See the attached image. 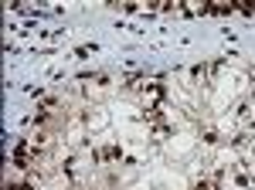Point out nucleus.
Instances as JSON below:
<instances>
[{
	"label": "nucleus",
	"mask_w": 255,
	"mask_h": 190,
	"mask_svg": "<svg viewBox=\"0 0 255 190\" xmlns=\"http://www.w3.org/2000/svg\"><path fill=\"white\" fill-rule=\"evenodd\" d=\"M204 143H208V146H215V143H218V133H215V129H204Z\"/></svg>",
	"instance_id": "nucleus-4"
},
{
	"label": "nucleus",
	"mask_w": 255,
	"mask_h": 190,
	"mask_svg": "<svg viewBox=\"0 0 255 190\" xmlns=\"http://www.w3.org/2000/svg\"><path fill=\"white\" fill-rule=\"evenodd\" d=\"M119 156H123V150H119V146H102V150L92 153V160H96V163H116Z\"/></svg>",
	"instance_id": "nucleus-2"
},
{
	"label": "nucleus",
	"mask_w": 255,
	"mask_h": 190,
	"mask_svg": "<svg viewBox=\"0 0 255 190\" xmlns=\"http://www.w3.org/2000/svg\"><path fill=\"white\" fill-rule=\"evenodd\" d=\"M3 190H34V187H31V184H10V180H7Z\"/></svg>",
	"instance_id": "nucleus-3"
},
{
	"label": "nucleus",
	"mask_w": 255,
	"mask_h": 190,
	"mask_svg": "<svg viewBox=\"0 0 255 190\" xmlns=\"http://www.w3.org/2000/svg\"><path fill=\"white\" fill-rule=\"evenodd\" d=\"M160 98H163V85L160 82H150L146 89H143V112H157L160 109Z\"/></svg>",
	"instance_id": "nucleus-1"
}]
</instances>
